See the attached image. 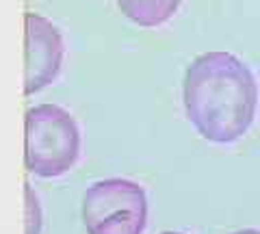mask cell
<instances>
[{
    "label": "cell",
    "mask_w": 260,
    "mask_h": 234,
    "mask_svg": "<svg viewBox=\"0 0 260 234\" xmlns=\"http://www.w3.org/2000/svg\"><path fill=\"white\" fill-rule=\"evenodd\" d=\"M182 102L202 139L228 145L247 135L258 111V83L237 54L210 50L195 56L184 72Z\"/></svg>",
    "instance_id": "obj_1"
},
{
    "label": "cell",
    "mask_w": 260,
    "mask_h": 234,
    "mask_svg": "<svg viewBox=\"0 0 260 234\" xmlns=\"http://www.w3.org/2000/svg\"><path fill=\"white\" fill-rule=\"evenodd\" d=\"M80 156V130L74 115L59 104H37L24 117V163L42 178L68 174Z\"/></svg>",
    "instance_id": "obj_2"
},
{
    "label": "cell",
    "mask_w": 260,
    "mask_h": 234,
    "mask_svg": "<svg viewBox=\"0 0 260 234\" xmlns=\"http://www.w3.org/2000/svg\"><path fill=\"white\" fill-rule=\"evenodd\" d=\"M87 234H143L148 225V195L139 182L104 178L83 195Z\"/></svg>",
    "instance_id": "obj_3"
},
{
    "label": "cell",
    "mask_w": 260,
    "mask_h": 234,
    "mask_svg": "<svg viewBox=\"0 0 260 234\" xmlns=\"http://www.w3.org/2000/svg\"><path fill=\"white\" fill-rule=\"evenodd\" d=\"M65 46L59 28L37 13L24 18V93L32 95L52 85L61 72Z\"/></svg>",
    "instance_id": "obj_4"
},
{
    "label": "cell",
    "mask_w": 260,
    "mask_h": 234,
    "mask_svg": "<svg viewBox=\"0 0 260 234\" xmlns=\"http://www.w3.org/2000/svg\"><path fill=\"white\" fill-rule=\"evenodd\" d=\"M182 0H117L119 11L143 28H156L174 18Z\"/></svg>",
    "instance_id": "obj_5"
},
{
    "label": "cell",
    "mask_w": 260,
    "mask_h": 234,
    "mask_svg": "<svg viewBox=\"0 0 260 234\" xmlns=\"http://www.w3.org/2000/svg\"><path fill=\"white\" fill-rule=\"evenodd\" d=\"M39 232V204L37 195L26 184V234H37Z\"/></svg>",
    "instance_id": "obj_6"
},
{
    "label": "cell",
    "mask_w": 260,
    "mask_h": 234,
    "mask_svg": "<svg viewBox=\"0 0 260 234\" xmlns=\"http://www.w3.org/2000/svg\"><path fill=\"white\" fill-rule=\"evenodd\" d=\"M232 234H260V230H256V228H243V230H237Z\"/></svg>",
    "instance_id": "obj_7"
},
{
    "label": "cell",
    "mask_w": 260,
    "mask_h": 234,
    "mask_svg": "<svg viewBox=\"0 0 260 234\" xmlns=\"http://www.w3.org/2000/svg\"><path fill=\"white\" fill-rule=\"evenodd\" d=\"M160 234H184V232H174V230H169V232H160Z\"/></svg>",
    "instance_id": "obj_8"
}]
</instances>
